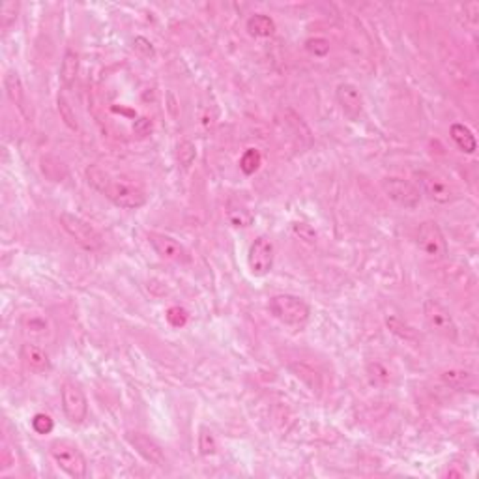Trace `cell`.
Listing matches in <instances>:
<instances>
[{
	"mask_svg": "<svg viewBox=\"0 0 479 479\" xmlns=\"http://www.w3.org/2000/svg\"><path fill=\"white\" fill-rule=\"evenodd\" d=\"M292 233L300 239H303V242H308V244H314L317 238H319L317 233H314V228L303 221H296L294 225H292Z\"/></svg>",
	"mask_w": 479,
	"mask_h": 479,
	"instance_id": "f1b7e54d",
	"label": "cell"
},
{
	"mask_svg": "<svg viewBox=\"0 0 479 479\" xmlns=\"http://www.w3.org/2000/svg\"><path fill=\"white\" fill-rule=\"evenodd\" d=\"M423 319L430 332H435L448 341H457V335H459L457 324H455L451 313L444 308L440 301L432 300V298H427L423 301Z\"/></svg>",
	"mask_w": 479,
	"mask_h": 479,
	"instance_id": "5b68a950",
	"label": "cell"
},
{
	"mask_svg": "<svg viewBox=\"0 0 479 479\" xmlns=\"http://www.w3.org/2000/svg\"><path fill=\"white\" fill-rule=\"evenodd\" d=\"M335 99H337L341 111L344 112V117L352 122H360V118L363 117V96L356 85L341 83L335 88Z\"/></svg>",
	"mask_w": 479,
	"mask_h": 479,
	"instance_id": "7c38bea8",
	"label": "cell"
},
{
	"mask_svg": "<svg viewBox=\"0 0 479 479\" xmlns=\"http://www.w3.org/2000/svg\"><path fill=\"white\" fill-rule=\"evenodd\" d=\"M23 328H25L26 333H32V335H45V332H47V320L32 314V317H26Z\"/></svg>",
	"mask_w": 479,
	"mask_h": 479,
	"instance_id": "83f0119b",
	"label": "cell"
},
{
	"mask_svg": "<svg viewBox=\"0 0 479 479\" xmlns=\"http://www.w3.org/2000/svg\"><path fill=\"white\" fill-rule=\"evenodd\" d=\"M305 51H308L309 55L317 56V58H324L330 53V40H326L322 36L309 37L308 42H305Z\"/></svg>",
	"mask_w": 479,
	"mask_h": 479,
	"instance_id": "cb8c5ba5",
	"label": "cell"
},
{
	"mask_svg": "<svg viewBox=\"0 0 479 479\" xmlns=\"http://www.w3.org/2000/svg\"><path fill=\"white\" fill-rule=\"evenodd\" d=\"M270 313L287 326H303L311 317V308L305 300L294 294H277L268 303Z\"/></svg>",
	"mask_w": 479,
	"mask_h": 479,
	"instance_id": "7a4b0ae2",
	"label": "cell"
},
{
	"mask_svg": "<svg viewBox=\"0 0 479 479\" xmlns=\"http://www.w3.org/2000/svg\"><path fill=\"white\" fill-rule=\"evenodd\" d=\"M17 13H19L17 2H4V4H2V8H0V25H2L4 32H6L13 23H15Z\"/></svg>",
	"mask_w": 479,
	"mask_h": 479,
	"instance_id": "484cf974",
	"label": "cell"
},
{
	"mask_svg": "<svg viewBox=\"0 0 479 479\" xmlns=\"http://www.w3.org/2000/svg\"><path fill=\"white\" fill-rule=\"evenodd\" d=\"M137 40H139V42L142 43V45H135L137 49H144V53H146V55H154V49H152V43L146 42L144 37H137Z\"/></svg>",
	"mask_w": 479,
	"mask_h": 479,
	"instance_id": "4dcf8cb0",
	"label": "cell"
},
{
	"mask_svg": "<svg viewBox=\"0 0 479 479\" xmlns=\"http://www.w3.org/2000/svg\"><path fill=\"white\" fill-rule=\"evenodd\" d=\"M260 165H262V156H260V152L255 150V148H247L246 152H244V156L239 158V169H242V172L247 174V176L255 174V172L260 169Z\"/></svg>",
	"mask_w": 479,
	"mask_h": 479,
	"instance_id": "44dd1931",
	"label": "cell"
},
{
	"mask_svg": "<svg viewBox=\"0 0 479 479\" xmlns=\"http://www.w3.org/2000/svg\"><path fill=\"white\" fill-rule=\"evenodd\" d=\"M176 156H178V163L184 169H190L193 165V161L197 158V148L191 141H182L178 144V150H176Z\"/></svg>",
	"mask_w": 479,
	"mask_h": 479,
	"instance_id": "d4e9b609",
	"label": "cell"
},
{
	"mask_svg": "<svg viewBox=\"0 0 479 479\" xmlns=\"http://www.w3.org/2000/svg\"><path fill=\"white\" fill-rule=\"evenodd\" d=\"M382 190L387 195L389 201L399 204L403 208L414 210L421 201V191L416 185L399 176H387L382 180Z\"/></svg>",
	"mask_w": 479,
	"mask_h": 479,
	"instance_id": "ba28073f",
	"label": "cell"
},
{
	"mask_svg": "<svg viewBox=\"0 0 479 479\" xmlns=\"http://www.w3.org/2000/svg\"><path fill=\"white\" fill-rule=\"evenodd\" d=\"M126 440L131 448L135 449L137 453L141 455L142 459L154 467H165L167 464V457L165 451L161 448L160 444L156 442L154 438H150L144 432H137V430H129L126 432Z\"/></svg>",
	"mask_w": 479,
	"mask_h": 479,
	"instance_id": "30bf717a",
	"label": "cell"
},
{
	"mask_svg": "<svg viewBox=\"0 0 479 479\" xmlns=\"http://www.w3.org/2000/svg\"><path fill=\"white\" fill-rule=\"evenodd\" d=\"M148 242L161 258L165 260H171V262H178V264H184V262H190V253L185 249L178 239H174L172 236H167V234L161 233H150L148 234Z\"/></svg>",
	"mask_w": 479,
	"mask_h": 479,
	"instance_id": "8fae6325",
	"label": "cell"
},
{
	"mask_svg": "<svg viewBox=\"0 0 479 479\" xmlns=\"http://www.w3.org/2000/svg\"><path fill=\"white\" fill-rule=\"evenodd\" d=\"M56 109H58V115H60V118L64 120V124H66L69 129L79 128V126H77L75 111L72 109V105H69L68 98H66L64 94H58V98H56Z\"/></svg>",
	"mask_w": 479,
	"mask_h": 479,
	"instance_id": "7402d4cb",
	"label": "cell"
},
{
	"mask_svg": "<svg viewBox=\"0 0 479 479\" xmlns=\"http://www.w3.org/2000/svg\"><path fill=\"white\" fill-rule=\"evenodd\" d=\"M418 178L421 184V193L427 195L430 201L438 204H449L455 201V190L444 178L432 172H419Z\"/></svg>",
	"mask_w": 479,
	"mask_h": 479,
	"instance_id": "4fadbf2b",
	"label": "cell"
},
{
	"mask_svg": "<svg viewBox=\"0 0 479 479\" xmlns=\"http://www.w3.org/2000/svg\"><path fill=\"white\" fill-rule=\"evenodd\" d=\"M32 429L36 430L37 435H49L51 430L55 429V421H53V418H51L49 414L40 412V414H36V416L32 418Z\"/></svg>",
	"mask_w": 479,
	"mask_h": 479,
	"instance_id": "4316f807",
	"label": "cell"
},
{
	"mask_svg": "<svg viewBox=\"0 0 479 479\" xmlns=\"http://www.w3.org/2000/svg\"><path fill=\"white\" fill-rule=\"evenodd\" d=\"M215 449H217V440H215L214 432L208 427H203L199 432V451L204 457H210L215 453Z\"/></svg>",
	"mask_w": 479,
	"mask_h": 479,
	"instance_id": "603a6c76",
	"label": "cell"
},
{
	"mask_svg": "<svg viewBox=\"0 0 479 479\" xmlns=\"http://www.w3.org/2000/svg\"><path fill=\"white\" fill-rule=\"evenodd\" d=\"M86 180H88V184L92 185L94 190H98L101 195H105L112 204H117L120 208L137 210L146 204L144 191L139 190L137 185L128 184V182L112 180L98 165H90L86 169Z\"/></svg>",
	"mask_w": 479,
	"mask_h": 479,
	"instance_id": "6da1fadb",
	"label": "cell"
},
{
	"mask_svg": "<svg viewBox=\"0 0 479 479\" xmlns=\"http://www.w3.org/2000/svg\"><path fill=\"white\" fill-rule=\"evenodd\" d=\"M60 225L86 251H98V249L103 247V236H101V233L94 225H90L83 217H79V215L64 212V214H60Z\"/></svg>",
	"mask_w": 479,
	"mask_h": 479,
	"instance_id": "277c9868",
	"label": "cell"
},
{
	"mask_svg": "<svg viewBox=\"0 0 479 479\" xmlns=\"http://www.w3.org/2000/svg\"><path fill=\"white\" fill-rule=\"evenodd\" d=\"M58 74H60L58 77H60V83L64 88H72L74 86L77 74H79V55L74 49H68L64 53Z\"/></svg>",
	"mask_w": 479,
	"mask_h": 479,
	"instance_id": "e0dca14e",
	"label": "cell"
},
{
	"mask_svg": "<svg viewBox=\"0 0 479 479\" xmlns=\"http://www.w3.org/2000/svg\"><path fill=\"white\" fill-rule=\"evenodd\" d=\"M449 135H451V141L457 144V148L464 152V154H473L478 150V141H476V135L472 133V129L464 126V124H453L449 128Z\"/></svg>",
	"mask_w": 479,
	"mask_h": 479,
	"instance_id": "2e32d148",
	"label": "cell"
},
{
	"mask_svg": "<svg viewBox=\"0 0 479 479\" xmlns=\"http://www.w3.org/2000/svg\"><path fill=\"white\" fill-rule=\"evenodd\" d=\"M442 382L446 386L453 387V389H468V387L473 386V375L470 371H464V369H448L440 375Z\"/></svg>",
	"mask_w": 479,
	"mask_h": 479,
	"instance_id": "d6986e66",
	"label": "cell"
},
{
	"mask_svg": "<svg viewBox=\"0 0 479 479\" xmlns=\"http://www.w3.org/2000/svg\"><path fill=\"white\" fill-rule=\"evenodd\" d=\"M62 410L69 419V423L81 425L88 416V401L85 392L75 382H64L62 386Z\"/></svg>",
	"mask_w": 479,
	"mask_h": 479,
	"instance_id": "9c48e42d",
	"label": "cell"
},
{
	"mask_svg": "<svg viewBox=\"0 0 479 479\" xmlns=\"http://www.w3.org/2000/svg\"><path fill=\"white\" fill-rule=\"evenodd\" d=\"M21 362L25 363V367L36 375H45L51 371V360L47 356V352L43 351L42 346H37L36 343H25L19 351Z\"/></svg>",
	"mask_w": 479,
	"mask_h": 479,
	"instance_id": "5bb4252c",
	"label": "cell"
},
{
	"mask_svg": "<svg viewBox=\"0 0 479 479\" xmlns=\"http://www.w3.org/2000/svg\"><path fill=\"white\" fill-rule=\"evenodd\" d=\"M49 451L51 457L58 464V468H60L62 472L68 473L69 478H86L88 462H86V457L83 455V451L75 444H72L69 440H55V442L51 444Z\"/></svg>",
	"mask_w": 479,
	"mask_h": 479,
	"instance_id": "3957f363",
	"label": "cell"
},
{
	"mask_svg": "<svg viewBox=\"0 0 479 479\" xmlns=\"http://www.w3.org/2000/svg\"><path fill=\"white\" fill-rule=\"evenodd\" d=\"M187 319H190L187 311L178 308V305H174V308H171L167 311V320H169V324L174 326V328H182V326H185Z\"/></svg>",
	"mask_w": 479,
	"mask_h": 479,
	"instance_id": "f546056e",
	"label": "cell"
},
{
	"mask_svg": "<svg viewBox=\"0 0 479 479\" xmlns=\"http://www.w3.org/2000/svg\"><path fill=\"white\" fill-rule=\"evenodd\" d=\"M4 88H6V94L10 101H12L17 111L23 115L25 118H31V112H28V103H26V94L25 86H23V81L19 77V74L15 69H10L4 77Z\"/></svg>",
	"mask_w": 479,
	"mask_h": 479,
	"instance_id": "9a60e30c",
	"label": "cell"
},
{
	"mask_svg": "<svg viewBox=\"0 0 479 479\" xmlns=\"http://www.w3.org/2000/svg\"><path fill=\"white\" fill-rule=\"evenodd\" d=\"M274 258H276V247L268 236H258L255 238L249 251H247V266L255 277L268 276L274 268Z\"/></svg>",
	"mask_w": 479,
	"mask_h": 479,
	"instance_id": "52a82bcc",
	"label": "cell"
},
{
	"mask_svg": "<svg viewBox=\"0 0 479 479\" xmlns=\"http://www.w3.org/2000/svg\"><path fill=\"white\" fill-rule=\"evenodd\" d=\"M246 28L255 37H270L276 34V21L264 13H255L247 19Z\"/></svg>",
	"mask_w": 479,
	"mask_h": 479,
	"instance_id": "ac0fdd59",
	"label": "cell"
},
{
	"mask_svg": "<svg viewBox=\"0 0 479 479\" xmlns=\"http://www.w3.org/2000/svg\"><path fill=\"white\" fill-rule=\"evenodd\" d=\"M416 244L429 258L442 260L448 255V239L437 221H423L416 233Z\"/></svg>",
	"mask_w": 479,
	"mask_h": 479,
	"instance_id": "8992f818",
	"label": "cell"
},
{
	"mask_svg": "<svg viewBox=\"0 0 479 479\" xmlns=\"http://www.w3.org/2000/svg\"><path fill=\"white\" fill-rule=\"evenodd\" d=\"M227 217L233 227H249L253 223V214L242 204L230 203L227 210Z\"/></svg>",
	"mask_w": 479,
	"mask_h": 479,
	"instance_id": "ffe728a7",
	"label": "cell"
}]
</instances>
